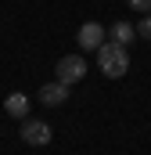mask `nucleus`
<instances>
[{
  "instance_id": "obj_1",
  "label": "nucleus",
  "mask_w": 151,
  "mask_h": 155,
  "mask_svg": "<svg viewBox=\"0 0 151 155\" xmlns=\"http://www.w3.org/2000/svg\"><path fill=\"white\" fill-rule=\"evenodd\" d=\"M97 69L108 79H122L130 72V51L119 47V43H112V40H104V43L97 47Z\"/></svg>"
},
{
  "instance_id": "obj_2",
  "label": "nucleus",
  "mask_w": 151,
  "mask_h": 155,
  "mask_svg": "<svg viewBox=\"0 0 151 155\" xmlns=\"http://www.w3.org/2000/svg\"><path fill=\"white\" fill-rule=\"evenodd\" d=\"M83 76H86V58H83V54H65V58L54 65V79H61V83H69V87H76Z\"/></svg>"
},
{
  "instance_id": "obj_3",
  "label": "nucleus",
  "mask_w": 151,
  "mask_h": 155,
  "mask_svg": "<svg viewBox=\"0 0 151 155\" xmlns=\"http://www.w3.org/2000/svg\"><path fill=\"white\" fill-rule=\"evenodd\" d=\"M22 141L25 144H33V148H43V144H50V137H54V130H50V123H43V119H22Z\"/></svg>"
},
{
  "instance_id": "obj_4",
  "label": "nucleus",
  "mask_w": 151,
  "mask_h": 155,
  "mask_svg": "<svg viewBox=\"0 0 151 155\" xmlns=\"http://www.w3.org/2000/svg\"><path fill=\"white\" fill-rule=\"evenodd\" d=\"M104 36H108V33H104V25H101V22H83V25H79V33H76V40H79V47H83V51H97V47L104 43Z\"/></svg>"
},
{
  "instance_id": "obj_5",
  "label": "nucleus",
  "mask_w": 151,
  "mask_h": 155,
  "mask_svg": "<svg viewBox=\"0 0 151 155\" xmlns=\"http://www.w3.org/2000/svg\"><path fill=\"white\" fill-rule=\"evenodd\" d=\"M69 83H61V79H54V83H43L40 87V101L43 105H50V108H58V105H65L69 101Z\"/></svg>"
},
{
  "instance_id": "obj_6",
  "label": "nucleus",
  "mask_w": 151,
  "mask_h": 155,
  "mask_svg": "<svg viewBox=\"0 0 151 155\" xmlns=\"http://www.w3.org/2000/svg\"><path fill=\"white\" fill-rule=\"evenodd\" d=\"M4 112H7L11 119H25V116H29V97L18 94V90L7 94V97H4Z\"/></svg>"
},
{
  "instance_id": "obj_7",
  "label": "nucleus",
  "mask_w": 151,
  "mask_h": 155,
  "mask_svg": "<svg viewBox=\"0 0 151 155\" xmlns=\"http://www.w3.org/2000/svg\"><path fill=\"white\" fill-rule=\"evenodd\" d=\"M108 36H112V43H119V47H130V43L137 40V29H133L130 22H115L112 29H108Z\"/></svg>"
},
{
  "instance_id": "obj_8",
  "label": "nucleus",
  "mask_w": 151,
  "mask_h": 155,
  "mask_svg": "<svg viewBox=\"0 0 151 155\" xmlns=\"http://www.w3.org/2000/svg\"><path fill=\"white\" fill-rule=\"evenodd\" d=\"M126 4H130L137 15H151V0H126Z\"/></svg>"
},
{
  "instance_id": "obj_9",
  "label": "nucleus",
  "mask_w": 151,
  "mask_h": 155,
  "mask_svg": "<svg viewBox=\"0 0 151 155\" xmlns=\"http://www.w3.org/2000/svg\"><path fill=\"white\" fill-rule=\"evenodd\" d=\"M137 36L151 40V15H144V18H140V25H137Z\"/></svg>"
}]
</instances>
